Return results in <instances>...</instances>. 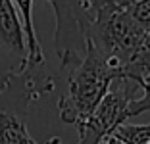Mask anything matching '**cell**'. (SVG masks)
<instances>
[{
  "instance_id": "6da1fadb",
  "label": "cell",
  "mask_w": 150,
  "mask_h": 144,
  "mask_svg": "<svg viewBox=\"0 0 150 144\" xmlns=\"http://www.w3.org/2000/svg\"><path fill=\"white\" fill-rule=\"evenodd\" d=\"M60 66L67 77L66 92L58 100L60 119L67 125L79 127L108 92L112 81L117 79L119 67L88 39L83 44V54L66 56L60 60Z\"/></svg>"
},
{
  "instance_id": "7a4b0ae2",
  "label": "cell",
  "mask_w": 150,
  "mask_h": 144,
  "mask_svg": "<svg viewBox=\"0 0 150 144\" xmlns=\"http://www.w3.org/2000/svg\"><path fill=\"white\" fill-rule=\"evenodd\" d=\"M56 81L44 67L25 69L0 87V144H31L27 131V108L40 96L54 90Z\"/></svg>"
},
{
  "instance_id": "3957f363",
  "label": "cell",
  "mask_w": 150,
  "mask_h": 144,
  "mask_svg": "<svg viewBox=\"0 0 150 144\" xmlns=\"http://www.w3.org/2000/svg\"><path fill=\"white\" fill-rule=\"evenodd\" d=\"M146 33L148 31L129 13L127 6L108 4L93 12L85 40H93L94 46L121 69L141 52Z\"/></svg>"
},
{
  "instance_id": "277c9868",
  "label": "cell",
  "mask_w": 150,
  "mask_h": 144,
  "mask_svg": "<svg viewBox=\"0 0 150 144\" xmlns=\"http://www.w3.org/2000/svg\"><path fill=\"white\" fill-rule=\"evenodd\" d=\"M141 92L137 85L129 79L117 77L112 81L110 88L98 106L91 112L87 119L77 127L79 142L77 144H98L106 135H110L117 125L127 121V108Z\"/></svg>"
},
{
  "instance_id": "5b68a950",
  "label": "cell",
  "mask_w": 150,
  "mask_h": 144,
  "mask_svg": "<svg viewBox=\"0 0 150 144\" xmlns=\"http://www.w3.org/2000/svg\"><path fill=\"white\" fill-rule=\"evenodd\" d=\"M0 46L10 54L16 71L21 73L27 61V46L21 19L12 0H0Z\"/></svg>"
},
{
  "instance_id": "8992f818",
  "label": "cell",
  "mask_w": 150,
  "mask_h": 144,
  "mask_svg": "<svg viewBox=\"0 0 150 144\" xmlns=\"http://www.w3.org/2000/svg\"><path fill=\"white\" fill-rule=\"evenodd\" d=\"M119 77L129 79L141 88V96L131 100L127 108V119L150 112V58L146 56H135L127 66L119 69Z\"/></svg>"
},
{
  "instance_id": "52a82bcc",
  "label": "cell",
  "mask_w": 150,
  "mask_h": 144,
  "mask_svg": "<svg viewBox=\"0 0 150 144\" xmlns=\"http://www.w3.org/2000/svg\"><path fill=\"white\" fill-rule=\"evenodd\" d=\"M18 16L21 19L23 35H25V46H27V61L25 69H40L44 67V52L40 46L39 35L35 29V21H33V0H12ZM23 69V71H25Z\"/></svg>"
},
{
  "instance_id": "ba28073f",
  "label": "cell",
  "mask_w": 150,
  "mask_h": 144,
  "mask_svg": "<svg viewBox=\"0 0 150 144\" xmlns=\"http://www.w3.org/2000/svg\"><path fill=\"white\" fill-rule=\"evenodd\" d=\"M114 133L123 138L127 144H148L150 140V121L144 125H133V123H121L114 129Z\"/></svg>"
},
{
  "instance_id": "9c48e42d",
  "label": "cell",
  "mask_w": 150,
  "mask_h": 144,
  "mask_svg": "<svg viewBox=\"0 0 150 144\" xmlns=\"http://www.w3.org/2000/svg\"><path fill=\"white\" fill-rule=\"evenodd\" d=\"M135 21H139L146 31H150V0H135L127 6Z\"/></svg>"
},
{
  "instance_id": "30bf717a",
  "label": "cell",
  "mask_w": 150,
  "mask_h": 144,
  "mask_svg": "<svg viewBox=\"0 0 150 144\" xmlns=\"http://www.w3.org/2000/svg\"><path fill=\"white\" fill-rule=\"evenodd\" d=\"M87 2V6L91 8V12H94V10L102 8V6H108V4H115V6H129L131 2H135V0H85Z\"/></svg>"
},
{
  "instance_id": "8fae6325",
  "label": "cell",
  "mask_w": 150,
  "mask_h": 144,
  "mask_svg": "<svg viewBox=\"0 0 150 144\" xmlns=\"http://www.w3.org/2000/svg\"><path fill=\"white\" fill-rule=\"evenodd\" d=\"M98 144H127V142H125L123 138H119V136L115 135L114 131H112L110 135H106V136H104V138H102Z\"/></svg>"
},
{
  "instance_id": "7c38bea8",
  "label": "cell",
  "mask_w": 150,
  "mask_h": 144,
  "mask_svg": "<svg viewBox=\"0 0 150 144\" xmlns=\"http://www.w3.org/2000/svg\"><path fill=\"white\" fill-rule=\"evenodd\" d=\"M31 144H62V140L58 138V136H54V138L46 140V142H37V140H31Z\"/></svg>"
},
{
  "instance_id": "4fadbf2b",
  "label": "cell",
  "mask_w": 150,
  "mask_h": 144,
  "mask_svg": "<svg viewBox=\"0 0 150 144\" xmlns=\"http://www.w3.org/2000/svg\"><path fill=\"white\" fill-rule=\"evenodd\" d=\"M148 144H150V140H148Z\"/></svg>"
}]
</instances>
